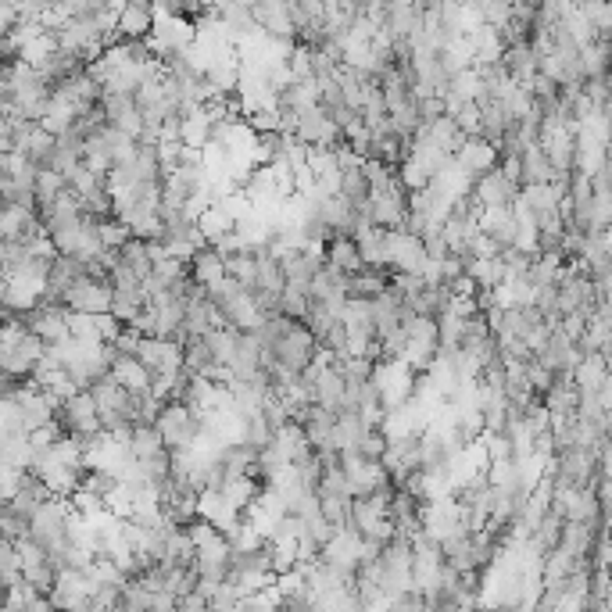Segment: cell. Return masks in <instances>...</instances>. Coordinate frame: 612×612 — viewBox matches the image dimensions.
<instances>
[{
    "label": "cell",
    "mask_w": 612,
    "mask_h": 612,
    "mask_svg": "<svg viewBox=\"0 0 612 612\" xmlns=\"http://www.w3.org/2000/svg\"><path fill=\"white\" fill-rule=\"evenodd\" d=\"M516 194H519V187L512 179L502 176V169L480 176L473 183V190H469V197H473V204L480 212H487V208H509V204L516 201Z\"/></svg>",
    "instance_id": "10"
},
{
    "label": "cell",
    "mask_w": 612,
    "mask_h": 612,
    "mask_svg": "<svg viewBox=\"0 0 612 612\" xmlns=\"http://www.w3.org/2000/svg\"><path fill=\"white\" fill-rule=\"evenodd\" d=\"M562 255L559 251H552V255H534L530 258V269H527V283L534 290L541 287H555V280L562 276Z\"/></svg>",
    "instance_id": "29"
},
{
    "label": "cell",
    "mask_w": 612,
    "mask_h": 612,
    "mask_svg": "<svg viewBox=\"0 0 612 612\" xmlns=\"http://www.w3.org/2000/svg\"><path fill=\"white\" fill-rule=\"evenodd\" d=\"M562 183H566V176H562L559 183H530V187H519V201L534 212V219L537 215H552V212H559Z\"/></svg>",
    "instance_id": "20"
},
{
    "label": "cell",
    "mask_w": 612,
    "mask_h": 612,
    "mask_svg": "<svg viewBox=\"0 0 612 612\" xmlns=\"http://www.w3.org/2000/svg\"><path fill=\"white\" fill-rule=\"evenodd\" d=\"M570 380L580 394H598L609 383V362H605V355H580Z\"/></svg>",
    "instance_id": "18"
},
{
    "label": "cell",
    "mask_w": 612,
    "mask_h": 612,
    "mask_svg": "<svg viewBox=\"0 0 612 612\" xmlns=\"http://www.w3.org/2000/svg\"><path fill=\"white\" fill-rule=\"evenodd\" d=\"M194 43V22L187 18L172 15L165 4H154V26H151V36H147V47L158 61H165L169 54L183 51Z\"/></svg>",
    "instance_id": "3"
},
{
    "label": "cell",
    "mask_w": 612,
    "mask_h": 612,
    "mask_svg": "<svg viewBox=\"0 0 612 612\" xmlns=\"http://www.w3.org/2000/svg\"><path fill=\"white\" fill-rule=\"evenodd\" d=\"M251 18H255V26L265 36H272V40H294V22H290V8L283 0L251 4Z\"/></svg>",
    "instance_id": "14"
},
{
    "label": "cell",
    "mask_w": 612,
    "mask_h": 612,
    "mask_svg": "<svg viewBox=\"0 0 612 612\" xmlns=\"http://www.w3.org/2000/svg\"><path fill=\"white\" fill-rule=\"evenodd\" d=\"M101 115H104V126L119 129L126 133L129 140H140L144 133V119H140V108L133 104V97H101Z\"/></svg>",
    "instance_id": "13"
},
{
    "label": "cell",
    "mask_w": 612,
    "mask_h": 612,
    "mask_svg": "<svg viewBox=\"0 0 612 612\" xmlns=\"http://www.w3.org/2000/svg\"><path fill=\"white\" fill-rule=\"evenodd\" d=\"M369 383L376 387V398H380L383 412L405 405L412 398V387H416V373L401 362V358H383L376 362L373 373H369Z\"/></svg>",
    "instance_id": "2"
},
{
    "label": "cell",
    "mask_w": 612,
    "mask_h": 612,
    "mask_svg": "<svg viewBox=\"0 0 612 612\" xmlns=\"http://www.w3.org/2000/svg\"><path fill=\"white\" fill-rule=\"evenodd\" d=\"M154 26V4H122L115 18V36L119 40H147Z\"/></svg>",
    "instance_id": "16"
},
{
    "label": "cell",
    "mask_w": 612,
    "mask_h": 612,
    "mask_svg": "<svg viewBox=\"0 0 612 612\" xmlns=\"http://www.w3.org/2000/svg\"><path fill=\"white\" fill-rule=\"evenodd\" d=\"M126 444H129V451H133V459H136V462H147V459H154V455H162V451H165V444H162V437H158V430H154V426H144V423L129 430Z\"/></svg>",
    "instance_id": "30"
},
{
    "label": "cell",
    "mask_w": 612,
    "mask_h": 612,
    "mask_svg": "<svg viewBox=\"0 0 612 612\" xmlns=\"http://www.w3.org/2000/svg\"><path fill=\"white\" fill-rule=\"evenodd\" d=\"M455 162H459V169L476 183L480 176L498 169V147H491L487 140H480V136H466L462 147L455 151Z\"/></svg>",
    "instance_id": "12"
},
{
    "label": "cell",
    "mask_w": 612,
    "mask_h": 612,
    "mask_svg": "<svg viewBox=\"0 0 612 612\" xmlns=\"http://www.w3.org/2000/svg\"><path fill=\"white\" fill-rule=\"evenodd\" d=\"M197 233H201L204 247H215L233 233V222L226 219V212H222L219 204H212V208H204V212L197 215Z\"/></svg>",
    "instance_id": "26"
},
{
    "label": "cell",
    "mask_w": 612,
    "mask_h": 612,
    "mask_svg": "<svg viewBox=\"0 0 612 612\" xmlns=\"http://www.w3.org/2000/svg\"><path fill=\"white\" fill-rule=\"evenodd\" d=\"M204 294H208V301L215 305V312H219L222 326L233 333H255L258 326L265 323V315L258 312L255 298H251V290L237 287L233 280H219L212 283V287H204Z\"/></svg>",
    "instance_id": "1"
},
{
    "label": "cell",
    "mask_w": 612,
    "mask_h": 612,
    "mask_svg": "<svg viewBox=\"0 0 612 612\" xmlns=\"http://www.w3.org/2000/svg\"><path fill=\"white\" fill-rule=\"evenodd\" d=\"M97 237H101L104 251H122L133 233H129V226H122L119 219H104V222H97Z\"/></svg>",
    "instance_id": "35"
},
{
    "label": "cell",
    "mask_w": 612,
    "mask_h": 612,
    "mask_svg": "<svg viewBox=\"0 0 612 612\" xmlns=\"http://www.w3.org/2000/svg\"><path fill=\"white\" fill-rule=\"evenodd\" d=\"M476 8H480V22L491 29H502L512 15V4H505V0H498V4H494V0H484V4H476Z\"/></svg>",
    "instance_id": "37"
},
{
    "label": "cell",
    "mask_w": 612,
    "mask_h": 612,
    "mask_svg": "<svg viewBox=\"0 0 612 612\" xmlns=\"http://www.w3.org/2000/svg\"><path fill=\"white\" fill-rule=\"evenodd\" d=\"M469 43H473V68H494V65H502L505 43H502V36H498V29L480 26L473 36H469Z\"/></svg>",
    "instance_id": "23"
},
{
    "label": "cell",
    "mask_w": 612,
    "mask_h": 612,
    "mask_svg": "<svg viewBox=\"0 0 612 612\" xmlns=\"http://www.w3.org/2000/svg\"><path fill=\"white\" fill-rule=\"evenodd\" d=\"M408 212V194L398 187V179H391L387 187L369 194V222L376 230H401Z\"/></svg>",
    "instance_id": "6"
},
{
    "label": "cell",
    "mask_w": 612,
    "mask_h": 612,
    "mask_svg": "<svg viewBox=\"0 0 612 612\" xmlns=\"http://www.w3.org/2000/svg\"><path fill=\"white\" fill-rule=\"evenodd\" d=\"M262 491H265V487L258 484V480H251V476H226V480L219 484L222 502L233 505V509H237L240 516H244V509H247L251 502H255V498H258Z\"/></svg>",
    "instance_id": "25"
},
{
    "label": "cell",
    "mask_w": 612,
    "mask_h": 612,
    "mask_svg": "<svg viewBox=\"0 0 612 612\" xmlns=\"http://www.w3.org/2000/svg\"><path fill=\"white\" fill-rule=\"evenodd\" d=\"M351 244H355L362 269H383L387 265V230L362 226V230L351 233Z\"/></svg>",
    "instance_id": "17"
},
{
    "label": "cell",
    "mask_w": 612,
    "mask_h": 612,
    "mask_svg": "<svg viewBox=\"0 0 612 612\" xmlns=\"http://www.w3.org/2000/svg\"><path fill=\"white\" fill-rule=\"evenodd\" d=\"M61 308H65V312H76V315H108V308H111V283L83 276V280H76L72 287L65 290Z\"/></svg>",
    "instance_id": "7"
},
{
    "label": "cell",
    "mask_w": 612,
    "mask_h": 612,
    "mask_svg": "<svg viewBox=\"0 0 612 612\" xmlns=\"http://www.w3.org/2000/svg\"><path fill=\"white\" fill-rule=\"evenodd\" d=\"M562 176H555L552 165H548V158H544V151L537 144L523 147V154H519V187H530V183H559Z\"/></svg>",
    "instance_id": "22"
},
{
    "label": "cell",
    "mask_w": 612,
    "mask_h": 612,
    "mask_svg": "<svg viewBox=\"0 0 612 612\" xmlns=\"http://www.w3.org/2000/svg\"><path fill=\"white\" fill-rule=\"evenodd\" d=\"M326 265H330V269H337L340 276H355V272L362 269L351 237H330V240H326Z\"/></svg>",
    "instance_id": "27"
},
{
    "label": "cell",
    "mask_w": 612,
    "mask_h": 612,
    "mask_svg": "<svg viewBox=\"0 0 612 612\" xmlns=\"http://www.w3.org/2000/svg\"><path fill=\"white\" fill-rule=\"evenodd\" d=\"M308 301L340 315V308H344V301H348V276H340L337 269L323 265V269L312 276V283H308Z\"/></svg>",
    "instance_id": "11"
},
{
    "label": "cell",
    "mask_w": 612,
    "mask_h": 612,
    "mask_svg": "<svg viewBox=\"0 0 612 612\" xmlns=\"http://www.w3.org/2000/svg\"><path fill=\"white\" fill-rule=\"evenodd\" d=\"M22 326L40 340L43 348H54L68 337V312L61 305H36L33 312L22 315Z\"/></svg>",
    "instance_id": "9"
},
{
    "label": "cell",
    "mask_w": 612,
    "mask_h": 612,
    "mask_svg": "<svg viewBox=\"0 0 612 612\" xmlns=\"http://www.w3.org/2000/svg\"><path fill=\"white\" fill-rule=\"evenodd\" d=\"M154 430L162 437L165 451H179V448H190V444L201 437V416H194L187 405L179 401H169V405L158 412L154 419Z\"/></svg>",
    "instance_id": "4"
},
{
    "label": "cell",
    "mask_w": 612,
    "mask_h": 612,
    "mask_svg": "<svg viewBox=\"0 0 612 612\" xmlns=\"http://www.w3.org/2000/svg\"><path fill=\"white\" fill-rule=\"evenodd\" d=\"M115 255H119V265H122V269L133 272V276H136L140 283H144L147 276H151V255H147V244H144V240H133V237H129L126 247H122V251H115Z\"/></svg>",
    "instance_id": "31"
},
{
    "label": "cell",
    "mask_w": 612,
    "mask_h": 612,
    "mask_svg": "<svg viewBox=\"0 0 612 612\" xmlns=\"http://www.w3.org/2000/svg\"><path fill=\"white\" fill-rule=\"evenodd\" d=\"M502 72L516 86H527L537 76V58L530 51V43H516V47H505L502 54Z\"/></svg>",
    "instance_id": "21"
},
{
    "label": "cell",
    "mask_w": 612,
    "mask_h": 612,
    "mask_svg": "<svg viewBox=\"0 0 612 612\" xmlns=\"http://www.w3.org/2000/svg\"><path fill=\"white\" fill-rule=\"evenodd\" d=\"M187 280L194 287H212V283L226 280V272H222V258L215 255L212 247H201L194 258L187 262Z\"/></svg>",
    "instance_id": "24"
},
{
    "label": "cell",
    "mask_w": 612,
    "mask_h": 612,
    "mask_svg": "<svg viewBox=\"0 0 612 612\" xmlns=\"http://www.w3.org/2000/svg\"><path fill=\"white\" fill-rule=\"evenodd\" d=\"M111 380L119 383V387H126L129 394H147L151 391V373H147L140 362H136L133 355H115L111 358Z\"/></svg>",
    "instance_id": "19"
},
{
    "label": "cell",
    "mask_w": 612,
    "mask_h": 612,
    "mask_svg": "<svg viewBox=\"0 0 612 612\" xmlns=\"http://www.w3.org/2000/svg\"><path fill=\"white\" fill-rule=\"evenodd\" d=\"M383 290H387V272L383 269H358L355 276H348V298L376 301Z\"/></svg>",
    "instance_id": "28"
},
{
    "label": "cell",
    "mask_w": 612,
    "mask_h": 612,
    "mask_svg": "<svg viewBox=\"0 0 612 612\" xmlns=\"http://www.w3.org/2000/svg\"><path fill=\"white\" fill-rule=\"evenodd\" d=\"M269 448L276 451L287 466H301V462H308L315 455L312 444L305 441V430H301L298 423H283L280 430H272Z\"/></svg>",
    "instance_id": "15"
},
{
    "label": "cell",
    "mask_w": 612,
    "mask_h": 612,
    "mask_svg": "<svg viewBox=\"0 0 612 612\" xmlns=\"http://www.w3.org/2000/svg\"><path fill=\"white\" fill-rule=\"evenodd\" d=\"M133 358L151 376H179V373H183V344H179V340L140 337Z\"/></svg>",
    "instance_id": "5"
},
{
    "label": "cell",
    "mask_w": 612,
    "mask_h": 612,
    "mask_svg": "<svg viewBox=\"0 0 612 612\" xmlns=\"http://www.w3.org/2000/svg\"><path fill=\"white\" fill-rule=\"evenodd\" d=\"M222 272H226V280H233L237 287L251 290V283H255V255H251V251H237V255L222 258Z\"/></svg>",
    "instance_id": "33"
},
{
    "label": "cell",
    "mask_w": 612,
    "mask_h": 612,
    "mask_svg": "<svg viewBox=\"0 0 612 612\" xmlns=\"http://www.w3.org/2000/svg\"><path fill=\"white\" fill-rule=\"evenodd\" d=\"M423 262H426L423 240L405 230H387V265L394 269V276H419Z\"/></svg>",
    "instance_id": "8"
},
{
    "label": "cell",
    "mask_w": 612,
    "mask_h": 612,
    "mask_svg": "<svg viewBox=\"0 0 612 612\" xmlns=\"http://www.w3.org/2000/svg\"><path fill=\"white\" fill-rule=\"evenodd\" d=\"M358 455V459H366V462H380L383 459V451H387V441H383L380 430H366V434L358 437V444L351 448Z\"/></svg>",
    "instance_id": "36"
},
{
    "label": "cell",
    "mask_w": 612,
    "mask_h": 612,
    "mask_svg": "<svg viewBox=\"0 0 612 612\" xmlns=\"http://www.w3.org/2000/svg\"><path fill=\"white\" fill-rule=\"evenodd\" d=\"M269 441H272V430H269V423L262 419V412L247 416V419H244V437H240V444H244V448H251V451H262V448H269Z\"/></svg>",
    "instance_id": "34"
},
{
    "label": "cell",
    "mask_w": 612,
    "mask_h": 612,
    "mask_svg": "<svg viewBox=\"0 0 612 612\" xmlns=\"http://www.w3.org/2000/svg\"><path fill=\"white\" fill-rule=\"evenodd\" d=\"M201 340H204V348L212 351L215 366H219V369H226V366H230L233 348H237V333H233V330H226V326H215V330H208Z\"/></svg>",
    "instance_id": "32"
}]
</instances>
